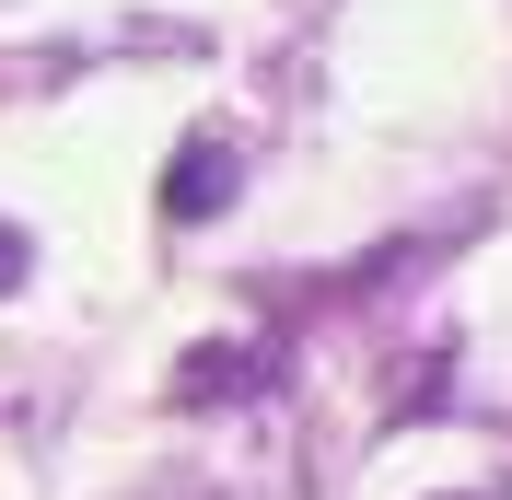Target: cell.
Masks as SVG:
<instances>
[{
	"instance_id": "cell-1",
	"label": "cell",
	"mask_w": 512,
	"mask_h": 500,
	"mask_svg": "<svg viewBox=\"0 0 512 500\" xmlns=\"http://www.w3.org/2000/svg\"><path fill=\"white\" fill-rule=\"evenodd\" d=\"M222 198H233V152H222V140H187L175 175H163V210H175V221H210Z\"/></svg>"
},
{
	"instance_id": "cell-2",
	"label": "cell",
	"mask_w": 512,
	"mask_h": 500,
	"mask_svg": "<svg viewBox=\"0 0 512 500\" xmlns=\"http://www.w3.org/2000/svg\"><path fill=\"white\" fill-rule=\"evenodd\" d=\"M24 268H35V245L12 233V221H0V291H24Z\"/></svg>"
}]
</instances>
